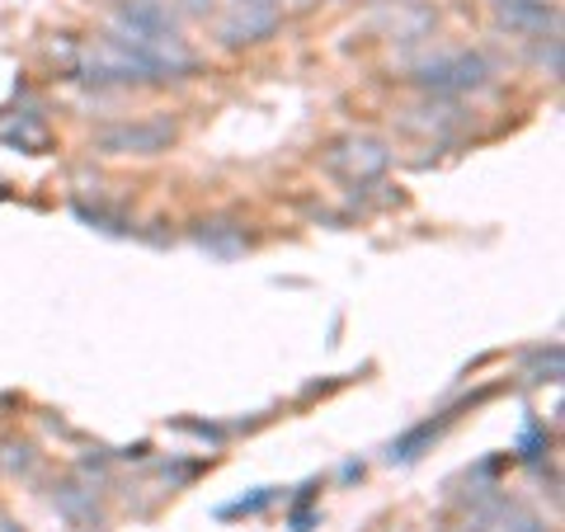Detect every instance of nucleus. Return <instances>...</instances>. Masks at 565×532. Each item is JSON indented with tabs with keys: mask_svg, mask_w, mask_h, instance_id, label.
<instances>
[{
	"mask_svg": "<svg viewBox=\"0 0 565 532\" xmlns=\"http://www.w3.org/2000/svg\"><path fill=\"white\" fill-rule=\"evenodd\" d=\"M494 10H500V20L519 33H546L556 29V10L546 6V0H494Z\"/></svg>",
	"mask_w": 565,
	"mask_h": 532,
	"instance_id": "obj_6",
	"label": "nucleus"
},
{
	"mask_svg": "<svg viewBox=\"0 0 565 532\" xmlns=\"http://www.w3.org/2000/svg\"><path fill=\"white\" fill-rule=\"evenodd\" d=\"M118 24L137 43L180 52V39H174V20H170L161 6H156V0H122V6H118Z\"/></svg>",
	"mask_w": 565,
	"mask_h": 532,
	"instance_id": "obj_2",
	"label": "nucleus"
},
{
	"mask_svg": "<svg viewBox=\"0 0 565 532\" xmlns=\"http://www.w3.org/2000/svg\"><path fill=\"white\" fill-rule=\"evenodd\" d=\"M184 6H189V10H203V6H207V0H184Z\"/></svg>",
	"mask_w": 565,
	"mask_h": 532,
	"instance_id": "obj_7",
	"label": "nucleus"
},
{
	"mask_svg": "<svg viewBox=\"0 0 565 532\" xmlns=\"http://www.w3.org/2000/svg\"><path fill=\"white\" fill-rule=\"evenodd\" d=\"M486 57H476V52H457V57H444V62H429L419 71V85L424 91H438V95H457V91H476V85L486 81Z\"/></svg>",
	"mask_w": 565,
	"mask_h": 532,
	"instance_id": "obj_3",
	"label": "nucleus"
},
{
	"mask_svg": "<svg viewBox=\"0 0 565 532\" xmlns=\"http://www.w3.org/2000/svg\"><path fill=\"white\" fill-rule=\"evenodd\" d=\"M193 62L184 52H166V47H147L128 39V33H109L90 57L81 66V81H95V85H128V81H170L189 71Z\"/></svg>",
	"mask_w": 565,
	"mask_h": 532,
	"instance_id": "obj_1",
	"label": "nucleus"
},
{
	"mask_svg": "<svg viewBox=\"0 0 565 532\" xmlns=\"http://www.w3.org/2000/svg\"><path fill=\"white\" fill-rule=\"evenodd\" d=\"M170 141H174V128H170V123H147V128H114V132H104V137H99V147H104V151L156 156V151H166Z\"/></svg>",
	"mask_w": 565,
	"mask_h": 532,
	"instance_id": "obj_5",
	"label": "nucleus"
},
{
	"mask_svg": "<svg viewBox=\"0 0 565 532\" xmlns=\"http://www.w3.org/2000/svg\"><path fill=\"white\" fill-rule=\"evenodd\" d=\"M471 532H546V523L514 500H486L476 509Z\"/></svg>",
	"mask_w": 565,
	"mask_h": 532,
	"instance_id": "obj_4",
	"label": "nucleus"
}]
</instances>
